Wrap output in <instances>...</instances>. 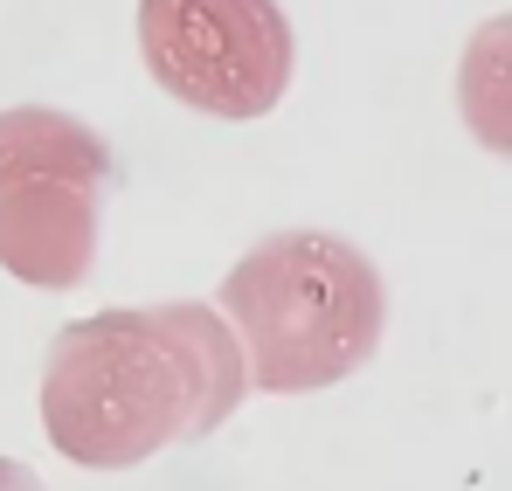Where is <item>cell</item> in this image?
Segmentation results:
<instances>
[{
    "label": "cell",
    "instance_id": "obj_1",
    "mask_svg": "<svg viewBox=\"0 0 512 491\" xmlns=\"http://www.w3.org/2000/svg\"><path fill=\"white\" fill-rule=\"evenodd\" d=\"M250 388L243 346L208 305L167 312H104L56 339L49 360V436L90 464L118 471L153 457L160 443L208 436L229 422Z\"/></svg>",
    "mask_w": 512,
    "mask_h": 491
},
{
    "label": "cell",
    "instance_id": "obj_2",
    "mask_svg": "<svg viewBox=\"0 0 512 491\" xmlns=\"http://www.w3.org/2000/svg\"><path fill=\"white\" fill-rule=\"evenodd\" d=\"M229 319L243 332V367L270 395H312L346 381L388 326L381 270L326 229H291L256 243L229 291Z\"/></svg>",
    "mask_w": 512,
    "mask_h": 491
},
{
    "label": "cell",
    "instance_id": "obj_3",
    "mask_svg": "<svg viewBox=\"0 0 512 491\" xmlns=\"http://www.w3.org/2000/svg\"><path fill=\"white\" fill-rule=\"evenodd\" d=\"M111 180L104 139L56 111L0 118V263L28 284H77L90 270L97 194Z\"/></svg>",
    "mask_w": 512,
    "mask_h": 491
},
{
    "label": "cell",
    "instance_id": "obj_4",
    "mask_svg": "<svg viewBox=\"0 0 512 491\" xmlns=\"http://www.w3.org/2000/svg\"><path fill=\"white\" fill-rule=\"evenodd\" d=\"M139 49L180 104L215 118H263L291 83L277 0H139Z\"/></svg>",
    "mask_w": 512,
    "mask_h": 491
},
{
    "label": "cell",
    "instance_id": "obj_5",
    "mask_svg": "<svg viewBox=\"0 0 512 491\" xmlns=\"http://www.w3.org/2000/svg\"><path fill=\"white\" fill-rule=\"evenodd\" d=\"M457 111L485 153L512 160V14H492L471 28L464 63H457Z\"/></svg>",
    "mask_w": 512,
    "mask_h": 491
}]
</instances>
